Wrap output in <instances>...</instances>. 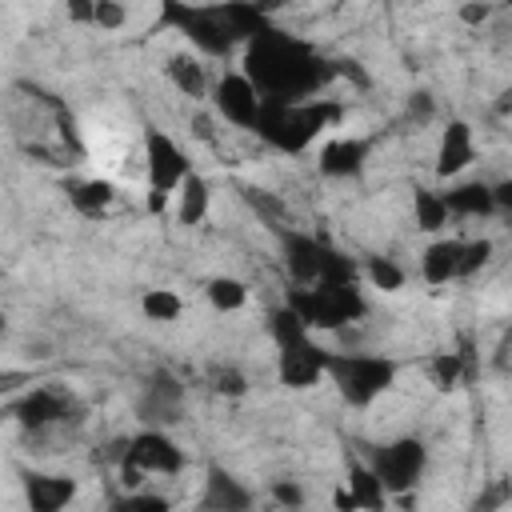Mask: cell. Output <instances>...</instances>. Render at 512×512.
I'll return each mask as SVG.
<instances>
[{
    "mask_svg": "<svg viewBox=\"0 0 512 512\" xmlns=\"http://www.w3.org/2000/svg\"><path fill=\"white\" fill-rule=\"evenodd\" d=\"M240 72L252 80L260 100H272V104L316 100L340 76V68L332 60H324L316 44H308L304 36H296L280 24H272L268 32H260L256 40L244 44Z\"/></svg>",
    "mask_w": 512,
    "mask_h": 512,
    "instance_id": "cell-1",
    "label": "cell"
},
{
    "mask_svg": "<svg viewBox=\"0 0 512 512\" xmlns=\"http://www.w3.org/2000/svg\"><path fill=\"white\" fill-rule=\"evenodd\" d=\"M332 120H340V104L324 100V96L304 100V104H272V100H264L260 120H256V136L268 148L284 152V156H300V152H308L316 144V136Z\"/></svg>",
    "mask_w": 512,
    "mask_h": 512,
    "instance_id": "cell-2",
    "label": "cell"
},
{
    "mask_svg": "<svg viewBox=\"0 0 512 512\" xmlns=\"http://www.w3.org/2000/svg\"><path fill=\"white\" fill-rule=\"evenodd\" d=\"M268 328L276 340V376L284 388H312L320 376H328V348L316 344L312 328L288 304L268 316Z\"/></svg>",
    "mask_w": 512,
    "mask_h": 512,
    "instance_id": "cell-3",
    "label": "cell"
},
{
    "mask_svg": "<svg viewBox=\"0 0 512 512\" xmlns=\"http://www.w3.org/2000/svg\"><path fill=\"white\" fill-rule=\"evenodd\" d=\"M280 252H284V268L292 276L296 288H312V284H356L360 268L352 256H344L340 248H332L328 240L288 228L280 232Z\"/></svg>",
    "mask_w": 512,
    "mask_h": 512,
    "instance_id": "cell-4",
    "label": "cell"
},
{
    "mask_svg": "<svg viewBox=\"0 0 512 512\" xmlns=\"http://www.w3.org/2000/svg\"><path fill=\"white\" fill-rule=\"evenodd\" d=\"M396 360L368 356V352H328V380L336 384L340 400L352 408H368L396 384Z\"/></svg>",
    "mask_w": 512,
    "mask_h": 512,
    "instance_id": "cell-5",
    "label": "cell"
},
{
    "mask_svg": "<svg viewBox=\"0 0 512 512\" xmlns=\"http://www.w3.org/2000/svg\"><path fill=\"white\" fill-rule=\"evenodd\" d=\"M288 308L312 328V332H336L368 312L364 292L356 284H312V288H292Z\"/></svg>",
    "mask_w": 512,
    "mask_h": 512,
    "instance_id": "cell-6",
    "label": "cell"
},
{
    "mask_svg": "<svg viewBox=\"0 0 512 512\" xmlns=\"http://www.w3.org/2000/svg\"><path fill=\"white\" fill-rule=\"evenodd\" d=\"M116 460H120V476H124L128 492H136L144 484L140 476H176L184 468V452L164 428H144V432L120 440Z\"/></svg>",
    "mask_w": 512,
    "mask_h": 512,
    "instance_id": "cell-7",
    "label": "cell"
},
{
    "mask_svg": "<svg viewBox=\"0 0 512 512\" xmlns=\"http://www.w3.org/2000/svg\"><path fill=\"white\" fill-rule=\"evenodd\" d=\"M160 20L172 24L184 40H192V48L204 52V56H228L236 48V36H232L220 4H180V0H168L160 8Z\"/></svg>",
    "mask_w": 512,
    "mask_h": 512,
    "instance_id": "cell-8",
    "label": "cell"
},
{
    "mask_svg": "<svg viewBox=\"0 0 512 512\" xmlns=\"http://www.w3.org/2000/svg\"><path fill=\"white\" fill-rule=\"evenodd\" d=\"M492 260V240L476 236V240H460V236H444L432 240L420 256V276L428 284H452V280H468L476 276L484 264Z\"/></svg>",
    "mask_w": 512,
    "mask_h": 512,
    "instance_id": "cell-9",
    "label": "cell"
},
{
    "mask_svg": "<svg viewBox=\"0 0 512 512\" xmlns=\"http://www.w3.org/2000/svg\"><path fill=\"white\" fill-rule=\"evenodd\" d=\"M368 468L376 472L388 496H408L428 468V444L420 436H396L368 452Z\"/></svg>",
    "mask_w": 512,
    "mask_h": 512,
    "instance_id": "cell-10",
    "label": "cell"
},
{
    "mask_svg": "<svg viewBox=\"0 0 512 512\" xmlns=\"http://www.w3.org/2000/svg\"><path fill=\"white\" fill-rule=\"evenodd\" d=\"M144 168H148V208L152 212H160L164 200L172 192H180V184L192 176V164H188L184 148L160 128L144 132Z\"/></svg>",
    "mask_w": 512,
    "mask_h": 512,
    "instance_id": "cell-11",
    "label": "cell"
},
{
    "mask_svg": "<svg viewBox=\"0 0 512 512\" xmlns=\"http://www.w3.org/2000/svg\"><path fill=\"white\" fill-rule=\"evenodd\" d=\"M76 412H80L76 396H72L68 388H56V384H40V388H32V392L16 404V420H20V428L32 432V436H44V432H52V428L76 420Z\"/></svg>",
    "mask_w": 512,
    "mask_h": 512,
    "instance_id": "cell-12",
    "label": "cell"
},
{
    "mask_svg": "<svg viewBox=\"0 0 512 512\" xmlns=\"http://www.w3.org/2000/svg\"><path fill=\"white\" fill-rule=\"evenodd\" d=\"M212 104H216V112H220L228 124L256 132V120H260L264 100H260V92L252 88V80H248L244 72H224V76L216 80V88H212Z\"/></svg>",
    "mask_w": 512,
    "mask_h": 512,
    "instance_id": "cell-13",
    "label": "cell"
},
{
    "mask_svg": "<svg viewBox=\"0 0 512 512\" xmlns=\"http://www.w3.org/2000/svg\"><path fill=\"white\" fill-rule=\"evenodd\" d=\"M180 408H184V384L168 368H152L144 376L136 416L148 424H172V420H180Z\"/></svg>",
    "mask_w": 512,
    "mask_h": 512,
    "instance_id": "cell-14",
    "label": "cell"
},
{
    "mask_svg": "<svg viewBox=\"0 0 512 512\" xmlns=\"http://www.w3.org/2000/svg\"><path fill=\"white\" fill-rule=\"evenodd\" d=\"M384 504H388V492L376 480V472L368 468V460L348 464L344 488L336 492V508L340 512H384Z\"/></svg>",
    "mask_w": 512,
    "mask_h": 512,
    "instance_id": "cell-15",
    "label": "cell"
},
{
    "mask_svg": "<svg viewBox=\"0 0 512 512\" xmlns=\"http://www.w3.org/2000/svg\"><path fill=\"white\" fill-rule=\"evenodd\" d=\"M196 512H252V492L228 468L212 464L204 476V492L196 500Z\"/></svg>",
    "mask_w": 512,
    "mask_h": 512,
    "instance_id": "cell-16",
    "label": "cell"
},
{
    "mask_svg": "<svg viewBox=\"0 0 512 512\" xmlns=\"http://www.w3.org/2000/svg\"><path fill=\"white\" fill-rule=\"evenodd\" d=\"M24 500H28V512H64L76 500V480L64 472H28Z\"/></svg>",
    "mask_w": 512,
    "mask_h": 512,
    "instance_id": "cell-17",
    "label": "cell"
},
{
    "mask_svg": "<svg viewBox=\"0 0 512 512\" xmlns=\"http://www.w3.org/2000/svg\"><path fill=\"white\" fill-rule=\"evenodd\" d=\"M472 160H476L472 128L464 120H448V128L440 132V144H436V176L440 180H456Z\"/></svg>",
    "mask_w": 512,
    "mask_h": 512,
    "instance_id": "cell-18",
    "label": "cell"
},
{
    "mask_svg": "<svg viewBox=\"0 0 512 512\" xmlns=\"http://www.w3.org/2000/svg\"><path fill=\"white\" fill-rule=\"evenodd\" d=\"M368 152H372V144H368L364 136H336V140H328V144L320 148V160H316V164H320L324 176L348 180V176H360V172H364Z\"/></svg>",
    "mask_w": 512,
    "mask_h": 512,
    "instance_id": "cell-19",
    "label": "cell"
},
{
    "mask_svg": "<svg viewBox=\"0 0 512 512\" xmlns=\"http://www.w3.org/2000/svg\"><path fill=\"white\" fill-rule=\"evenodd\" d=\"M444 204H448V216H460V220H476V216L496 212V196H492L488 180H456L444 192Z\"/></svg>",
    "mask_w": 512,
    "mask_h": 512,
    "instance_id": "cell-20",
    "label": "cell"
},
{
    "mask_svg": "<svg viewBox=\"0 0 512 512\" xmlns=\"http://www.w3.org/2000/svg\"><path fill=\"white\" fill-rule=\"evenodd\" d=\"M64 196H68V204H72L80 216L96 220V216H104L108 204L116 200V188H112L108 180H64Z\"/></svg>",
    "mask_w": 512,
    "mask_h": 512,
    "instance_id": "cell-21",
    "label": "cell"
},
{
    "mask_svg": "<svg viewBox=\"0 0 512 512\" xmlns=\"http://www.w3.org/2000/svg\"><path fill=\"white\" fill-rule=\"evenodd\" d=\"M164 72H168V80L184 92V96H192V100H200L204 92H208V76H204V64L192 56V52H176L168 64H164Z\"/></svg>",
    "mask_w": 512,
    "mask_h": 512,
    "instance_id": "cell-22",
    "label": "cell"
},
{
    "mask_svg": "<svg viewBox=\"0 0 512 512\" xmlns=\"http://www.w3.org/2000/svg\"><path fill=\"white\" fill-rule=\"evenodd\" d=\"M180 204H176V220L180 224H200L204 216H208V200H212V192H208V180L200 176V172H192L184 184H180Z\"/></svg>",
    "mask_w": 512,
    "mask_h": 512,
    "instance_id": "cell-23",
    "label": "cell"
},
{
    "mask_svg": "<svg viewBox=\"0 0 512 512\" xmlns=\"http://www.w3.org/2000/svg\"><path fill=\"white\" fill-rule=\"evenodd\" d=\"M412 212H416V228H424V232H440V228L448 224V204H444V192L416 188V192H412Z\"/></svg>",
    "mask_w": 512,
    "mask_h": 512,
    "instance_id": "cell-24",
    "label": "cell"
},
{
    "mask_svg": "<svg viewBox=\"0 0 512 512\" xmlns=\"http://www.w3.org/2000/svg\"><path fill=\"white\" fill-rule=\"evenodd\" d=\"M208 304L216 308V312H240L244 304H248V288H244V280H236V276H216V280H208Z\"/></svg>",
    "mask_w": 512,
    "mask_h": 512,
    "instance_id": "cell-25",
    "label": "cell"
},
{
    "mask_svg": "<svg viewBox=\"0 0 512 512\" xmlns=\"http://www.w3.org/2000/svg\"><path fill=\"white\" fill-rule=\"evenodd\" d=\"M244 200H248L252 212H260V220H264L268 228H276V232H288V228H292V224H288V208H284L272 192H264V188H244Z\"/></svg>",
    "mask_w": 512,
    "mask_h": 512,
    "instance_id": "cell-26",
    "label": "cell"
},
{
    "mask_svg": "<svg viewBox=\"0 0 512 512\" xmlns=\"http://www.w3.org/2000/svg\"><path fill=\"white\" fill-rule=\"evenodd\" d=\"M140 308H144V316L148 320H160V324H168V320H176L180 316V296L172 292V288H148L144 292V300H140Z\"/></svg>",
    "mask_w": 512,
    "mask_h": 512,
    "instance_id": "cell-27",
    "label": "cell"
},
{
    "mask_svg": "<svg viewBox=\"0 0 512 512\" xmlns=\"http://www.w3.org/2000/svg\"><path fill=\"white\" fill-rule=\"evenodd\" d=\"M108 512H172V504H168V496H160V492L136 488V492L116 496V500L108 504Z\"/></svg>",
    "mask_w": 512,
    "mask_h": 512,
    "instance_id": "cell-28",
    "label": "cell"
},
{
    "mask_svg": "<svg viewBox=\"0 0 512 512\" xmlns=\"http://www.w3.org/2000/svg\"><path fill=\"white\" fill-rule=\"evenodd\" d=\"M364 272H368L372 288H384V292H396V288L404 284L400 264H396V260H388V256H372V260L364 264Z\"/></svg>",
    "mask_w": 512,
    "mask_h": 512,
    "instance_id": "cell-29",
    "label": "cell"
},
{
    "mask_svg": "<svg viewBox=\"0 0 512 512\" xmlns=\"http://www.w3.org/2000/svg\"><path fill=\"white\" fill-rule=\"evenodd\" d=\"M212 384H216V392L220 396H244V388H248V380H244V372L240 368H212Z\"/></svg>",
    "mask_w": 512,
    "mask_h": 512,
    "instance_id": "cell-30",
    "label": "cell"
},
{
    "mask_svg": "<svg viewBox=\"0 0 512 512\" xmlns=\"http://www.w3.org/2000/svg\"><path fill=\"white\" fill-rule=\"evenodd\" d=\"M504 500H512V484L508 480H492L480 496H476V504H472V512H496Z\"/></svg>",
    "mask_w": 512,
    "mask_h": 512,
    "instance_id": "cell-31",
    "label": "cell"
},
{
    "mask_svg": "<svg viewBox=\"0 0 512 512\" xmlns=\"http://www.w3.org/2000/svg\"><path fill=\"white\" fill-rule=\"evenodd\" d=\"M432 372H436V384H440V388H452V384L460 380V372H464V360H460V352H444V356H436Z\"/></svg>",
    "mask_w": 512,
    "mask_h": 512,
    "instance_id": "cell-32",
    "label": "cell"
},
{
    "mask_svg": "<svg viewBox=\"0 0 512 512\" xmlns=\"http://www.w3.org/2000/svg\"><path fill=\"white\" fill-rule=\"evenodd\" d=\"M92 24H100V28H108V32H116L124 20H128V12L120 8V4H112V0H92Z\"/></svg>",
    "mask_w": 512,
    "mask_h": 512,
    "instance_id": "cell-33",
    "label": "cell"
},
{
    "mask_svg": "<svg viewBox=\"0 0 512 512\" xmlns=\"http://www.w3.org/2000/svg\"><path fill=\"white\" fill-rule=\"evenodd\" d=\"M272 496H276V504H284V508H300V500H304V492H300L296 480H272Z\"/></svg>",
    "mask_w": 512,
    "mask_h": 512,
    "instance_id": "cell-34",
    "label": "cell"
},
{
    "mask_svg": "<svg viewBox=\"0 0 512 512\" xmlns=\"http://www.w3.org/2000/svg\"><path fill=\"white\" fill-rule=\"evenodd\" d=\"M492 196H496V212H512V176L508 180H496L492 184Z\"/></svg>",
    "mask_w": 512,
    "mask_h": 512,
    "instance_id": "cell-35",
    "label": "cell"
},
{
    "mask_svg": "<svg viewBox=\"0 0 512 512\" xmlns=\"http://www.w3.org/2000/svg\"><path fill=\"white\" fill-rule=\"evenodd\" d=\"M460 16H464L468 24H484V20L492 16V8H488V4H480V8H476V4H468V8H460Z\"/></svg>",
    "mask_w": 512,
    "mask_h": 512,
    "instance_id": "cell-36",
    "label": "cell"
}]
</instances>
